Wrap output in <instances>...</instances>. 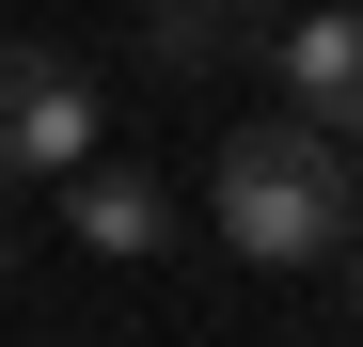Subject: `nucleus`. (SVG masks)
I'll use <instances>...</instances> for the list:
<instances>
[{"mask_svg":"<svg viewBox=\"0 0 363 347\" xmlns=\"http://www.w3.org/2000/svg\"><path fill=\"white\" fill-rule=\"evenodd\" d=\"M284 127L363 142V16H300L284 32Z\"/></svg>","mask_w":363,"mask_h":347,"instance_id":"7ed1b4c3","label":"nucleus"},{"mask_svg":"<svg viewBox=\"0 0 363 347\" xmlns=\"http://www.w3.org/2000/svg\"><path fill=\"white\" fill-rule=\"evenodd\" d=\"M64 221H79V253H158V237H174V190L127 174V158H79V174H64Z\"/></svg>","mask_w":363,"mask_h":347,"instance_id":"20e7f679","label":"nucleus"},{"mask_svg":"<svg viewBox=\"0 0 363 347\" xmlns=\"http://www.w3.org/2000/svg\"><path fill=\"white\" fill-rule=\"evenodd\" d=\"M206 221L253 268H332L347 237H363V174H347V142H316V127H237L221 158H206Z\"/></svg>","mask_w":363,"mask_h":347,"instance_id":"f257e3e1","label":"nucleus"},{"mask_svg":"<svg viewBox=\"0 0 363 347\" xmlns=\"http://www.w3.org/2000/svg\"><path fill=\"white\" fill-rule=\"evenodd\" d=\"M0 284H16V237H0Z\"/></svg>","mask_w":363,"mask_h":347,"instance_id":"6e6552de","label":"nucleus"},{"mask_svg":"<svg viewBox=\"0 0 363 347\" xmlns=\"http://www.w3.org/2000/svg\"><path fill=\"white\" fill-rule=\"evenodd\" d=\"M95 127H111V95H95V64L79 47H0V174H48V190H64V174L95 158Z\"/></svg>","mask_w":363,"mask_h":347,"instance_id":"f03ea898","label":"nucleus"},{"mask_svg":"<svg viewBox=\"0 0 363 347\" xmlns=\"http://www.w3.org/2000/svg\"><path fill=\"white\" fill-rule=\"evenodd\" d=\"M332 268H347V316H363V237H347V253H332Z\"/></svg>","mask_w":363,"mask_h":347,"instance_id":"423d86ee","label":"nucleus"},{"mask_svg":"<svg viewBox=\"0 0 363 347\" xmlns=\"http://www.w3.org/2000/svg\"><path fill=\"white\" fill-rule=\"evenodd\" d=\"M221 16H237V32H253V16H269V0H221Z\"/></svg>","mask_w":363,"mask_h":347,"instance_id":"0eeeda50","label":"nucleus"},{"mask_svg":"<svg viewBox=\"0 0 363 347\" xmlns=\"http://www.w3.org/2000/svg\"><path fill=\"white\" fill-rule=\"evenodd\" d=\"M237 47H253V32H237L221 0H158V16H143V64H158V79H221Z\"/></svg>","mask_w":363,"mask_h":347,"instance_id":"39448f33","label":"nucleus"}]
</instances>
